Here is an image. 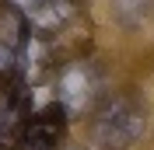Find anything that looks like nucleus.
I'll use <instances>...</instances> for the list:
<instances>
[{"instance_id":"obj_1","label":"nucleus","mask_w":154,"mask_h":150,"mask_svg":"<svg viewBox=\"0 0 154 150\" xmlns=\"http://www.w3.org/2000/svg\"><path fill=\"white\" fill-rule=\"evenodd\" d=\"M147 129V112L130 91H109L91 112V143L98 150H130Z\"/></svg>"},{"instance_id":"obj_2","label":"nucleus","mask_w":154,"mask_h":150,"mask_svg":"<svg viewBox=\"0 0 154 150\" xmlns=\"http://www.w3.org/2000/svg\"><path fill=\"white\" fill-rule=\"evenodd\" d=\"M56 101L70 112V119H84L105 101V74L95 59H70L53 77Z\"/></svg>"},{"instance_id":"obj_3","label":"nucleus","mask_w":154,"mask_h":150,"mask_svg":"<svg viewBox=\"0 0 154 150\" xmlns=\"http://www.w3.org/2000/svg\"><path fill=\"white\" fill-rule=\"evenodd\" d=\"M28 42H32L28 14L18 4L0 0V80H25Z\"/></svg>"},{"instance_id":"obj_4","label":"nucleus","mask_w":154,"mask_h":150,"mask_svg":"<svg viewBox=\"0 0 154 150\" xmlns=\"http://www.w3.org/2000/svg\"><path fill=\"white\" fill-rule=\"evenodd\" d=\"M67 122H70V112L56 101V98H53L49 105H42L38 112L28 115L25 129L18 133L14 150H60Z\"/></svg>"},{"instance_id":"obj_5","label":"nucleus","mask_w":154,"mask_h":150,"mask_svg":"<svg viewBox=\"0 0 154 150\" xmlns=\"http://www.w3.org/2000/svg\"><path fill=\"white\" fill-rule=\"evenodd\" d=\"M32 115V98L25 80H0V147L14 150L18 133Z\"/></svg>"},{"instance_id":"obj_6","label":"nucleus","mask_w":154,"mask_h":150,"mask_svg":"<svg viewBox=\"0 0 154 150\" xmlns=\"http://www.w3.org/2000/svg\"><path fill=\"white\" fill-rule=\"evenodd\" d=\"M77 18V0H42L35 10H28V25L32 35L38 38H53Z\"/></svg>"},{"instance_id":"obj_7","label":"nucleus","mask_w":154,"mask_h":150,"mask_svg":"<svg viewBox=\"0 0 154 150\" xmlns=\"http://www.w3.org/2000/svg\"><path fill=\"white\" fill-rule=\"evenodd\" d=\"M109 10H112V21L126 32L144 28L154 14V0H109Z\"/></svg>"},{"instance_id":"obj_8","label":"nucleus","mask_w":154,"mask_h":150,"mask_svg":"<svg viewBox=\"0 0 154 150\" xmlns=\"http://www.w3.org/2000/svg\"><path fill=\"white\" fill-rule=\"evenodd\" d=\"M11 4H18V7L25 10V14H28V10H35L38 4H42V0H11Z\"/></svg>"}]
</instances>
